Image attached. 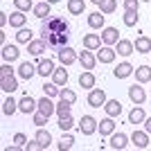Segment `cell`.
Masks as SVG:
<instances>
[{"instance_id": "obj_1", "label": "cell", "mask_w": 151, "mask_h": 151, "mask_svg": "<svg viewBox=\"0 0 151 151\" xmlns=\"http://www.w3.org/2000/svg\"><path fill=\"white\" fill-rule=\"evenodd\" d=\"M41 38H43L47 47L52 50H61L68 45L70 38V25L63 18H45L41 25Z\"/></svg>"}, {"instance_id": "obj_2", "label": "cell", "mask_w": 151, "mask_h": 151, "mask_svg": "<svg viewBox=\"0 0 151 151\" xmlns=\"http://www.w3.org/2000/svg\"><path fill=\"white\" fill-rule=\"evenodd\" d=\"M57 59L61 65H72L75 61H79V54H77V50H72L70 45H65V47H61V50H57Z\"/></svg>"}, {"instance_id": "obj_3", "label": "cell", "mask_w": 151, "mask_h": 151, "mask_svg": "<svg viewBox=\"0 0 151 151\" xmlns=\"http://www.w3.org/2000/svg\"><path fill=\"white\" fill-rule=\"evenodd\" d=\"M97 129H99V122L95 120L93 115H83V117H81V122H79V131H81L83 135H93Z\"/></svg>"}, {"instance_id": "obj_4", "label": "cell", "mask_w": 151, "mask_h": 151, "mask_svg": "<svg viewBox=\"0 0 151 151\" xmlns=\"http://www.w3.org/2000/svg\"><path fill=\"white\" fill-rule=\"evenodd\" d=\"M18 111L25 113V115H34L38 111V101L34 99V97H29V95H25V97L18 101Z\"/></svg>"}, {"instance_id": "obj_5", "label": "cell", "mask_w": 151, "mask_h": 151, "mask_svg": "<svg viewBox=\"0 0 151 151\" xmlns=\"http://www.w3.org/2000/svg\"><path fill=\"white\" fill-rule=\"evenodd\" d=\"M88 104L93 108H99V106L104 108V104H106V93H104L101 88H93L88 93Z\"/></svg>"}, {"instance_id": "obj_6", "label": "cell", "mask_w": 151, "mask_h": 151, "mask_svg": "<svg viewBox=\"0 0 151 151\" xmlns=\"http://www.w3.org/2000/svg\"><path fill=\"white\" fill-rule=\"evenodd\" d=\"M115 57H117V52H115L111 45H101L99 50H97V61L99 63H113Z\"/></svg>"}, {"instance_id": "obj_7", "label": "cell", "mask_w": 151, "mask_h": 151, "mask_svg": "<svg viewBox=\"0 0 151 151\" xmlns=\"http://www.w3.org/2000/svg\"><path fill=\"white\" fill-rule=\"evenodd\" d=\"M117 41H120V32L115 29V27H104V32H101V43L104 45H117Z\"/></svg>"}, {"instance_id": "obj_8", "label": "cell", "mask_w": 151, "mask_h": 151, "mask_svg": "<svg viewBox=\"0 0 151 151\" xmlns=\"http://www.w3.org/2000/svg\"><path fill=\"white\" fill-rule=\"evenodd\" d=\"M79 61H81L83 70H95V65H97V54H93V50H86L79 54Z\"/></svg>"}, {"instance_id": "obj_9", "label": "cell", "mask_w": 151, "mask_h": 151, "mask_svg": "<svg viewBox=\"0 0 151 151\" xmlns=\"http://www.w3.org/2000/svg\"><path fill=\"white\" fill-rule=\"evenodd\" d=\"M36 70H38L41 77H52V72H54V61H52V59H38Z\"/></svg>"}, {"instance_id": "obj_10", "label": "cell", "mask_w": 151, "mask_h": 151, "mask_svg": "<svg viewBox=\"0 0 151 151\" xmlns=\"http://www.w3.org/2000/svg\"><path fill=\"white\" fill-rule=\"evenodd\" d=\"M115 52H117L120 57H131L133 52H135V45H133L131 41H126V38H120L117 45H115Z\"/></svg>"}, {"instance_id": "obj_11", "label": "cell", "mask_w": 151, "mask_h": 151, "mask_svg": "<svg viewBox=\"0 0 151 151\" xmlns=\"http://www.w3.org/2000/svg\"><path fill=\"white\" fill-rule=\"evenodd\" d=\"M129 99L133 101V104H142V101L147 99V95H145V88H142V83H133L131 88H129Z\"/></svg>"}, {"instance_id": "obj_12", "label": "cell", "mask_w": 151, "mask_h": 151, "mask_svg": "<svg viewBox=\"0 0 151 151\" xmlns=\"http://www.w3.org/2000/svg\"><path fill=\"white\" fill-rule=\"evenodd\" d=\"M36 72H38V70L34 68V63H29V61H23L18 65V77H20V79H25V81H29Z\"/></svg>"}, {"instance_id": "obj_13", "label": "cell", "mask_w": 151, "mask_h": 151, "mask_svg": "<svg viewBox=\"0 0 151 151\" xmlns=\"http://www.w3.org/2000/svg\"><path fill=\"white\" fill-rule=\"evenodd\" d=\"M131 142L138 147V149H147V147H149V133L147 131H133L131 133Z\"/></svg>"}, {"instance_id": "obj_14", "label": "cell", "mask_w": 151, "mask_h": 151, "mask_svg": "<svg viewBox=\"0 0 151 151\" xmlns=\"http://www.w3.org/2000/svg\"><path fill=\"white\" fill-rule=\"evenodd\" d=\"M0 90H5L7 95H12L14 90H18V81H16V77H14V75L0 77Z\"/></svg>"}, {"instance_id": "obj_15", "label": "cell", "mask_w": 151, "mask_h": 151, "mask_svg": "<svg viewBox=\"0 0 151 151\" xmlns=\"http://www.w3.org/2000/svg\"><path fill=\"white\" fill-rule=\"evenodd\" d=\"M25 23H27V14H25V12L16 9L14 14H9V25H12V27L20 29V27H25Z\"/></svg>"}, {"instance_id": "obj_16", "label": "cell", "mask_w": 151, "mask_h": 151, "mask_svg": "<svg viewBox=\"0 0 151 151\" xmlns=\"http://www.w3.org/2000/svg\"><path fill=\"white\" fill-rule=\"evenodd\" d=\"M133 72H135V68H133L129 61H124V63H120L117 68L113 70V75H115V79H126V77H131Z\"/></svg>"}, {"instance_id": "obj_17", "label": "cell", "mask_w": 151, "mask_h": 151, "mask_svg": "<svg viewBox=\"0 0 151 151\" xmlns=\"http://www.w3.org/2000/svg\"><path fill=\"white\" fill-rule=\"evenodd\" d=\"M38 111L45 113V115H54V113H57V104H52V97L45 95V97L38 99Z\"/></svg>"}, {"instance_id": "obj_18", "label": "cell", "mask_w": 151, "mask_h": 151, "mask_svg": "<svg viewBox=\"0 0 151 151\" xmlns=\"http://www.w3.org/2000/svg\"><path fill=\"white\" fill-rule=\"evenodd\" d=\"M145 120H147V115H145V111H142V106L135 104V106L131 108V113H129V124H142Z\"/></svg>"}, {"instance_id": "obj_19", "label": "cell", "mask_w": 151, "mask_h": 151, "mask_svg": "<svg viewBox=\"0 0 151 151\" xmlns=\"http://www.w3.org/2000/svg\"><path fill=\"white\" fill-rule=\"evenodd\" d=\"M126 145H129L126 133H113V135H111V142H108L111 149H126Z\"/></svg>"}, {"instance_id": "obj_20", "label": "cell", "mask_w": 151, "mask_h": 151, "mask_svg": "<svg viewBox=\"0 0 151 151\" xmlns=\"http://www.w3.org/2000/svg\"><path fill=\"white\" fill-rule=\"evenodd\" d=\"M83 47L97 52L101 47V36H99V34H86V36H83Z\"/></svg>"}, {"instance_id": "obj_21", "label": "cell", "mask_w": 151, "mask_h": 151, "mask_svg": "<svg viewBox=\"0 0 151 151\" xmlns=\"http://www.w3.org/2000/svg\"><path fill=\"white\" fill-rule=\"evenodd\" d=\"M95 75H93V70H86V72H81L79 75V86L81 88H86V90H93L95 88Z\"/></svg>"}, {"instance_id": "obj_22", "label": "cell", "mask_w": 151, "mask_h": 151, "mask_svg": "<svg viewBox=\"0 0 151 151\" xmlns=\"http://www.w3.org/2000/svg\"><path fill=\"white\" fill-rule=\"evenodd\" d=\"M104 111H106L108 117H117V115H122V104H120L117 99H106Z\"/></svg>"}, {"instance_id": "obj_23", "label": "cell", "mask_w": 151, "mask_h": 151, "mask_svg": "<svg viewBox=\"0 0 151 151\" xmlns=\"http://www.w3.org/2000/svg\"><path fill=\"white\" fill-rule=\"evenodd\" d=\"M50 2H47V0H43V2H38V5H34V9H32V12H34V16H36V18H41V20H45V18H50Z\"/></svg>"}, {"instance_id": "obj_24", "label": "cell", "mask_w": 151, "mask_h": 151, "mask_svg": "<svg viewBox=\"0 0 151 151\" xmlns=\"http://www.w3.org/2000/svg\"><path fill=\"white\" fill-rule=\"evenodd\" d=\"M133 45H135V52H138V54H149L151 52V38L149 36H138Z\"/></svg>"}, {"instance_id": "obj_25", "label": "cell", "mask_w": 151, "mask_h": 151, "mask_svg": "<svg viewBox=\"0 0 151 151\" xmlns=\"http://www.w3.org/2000/svg\"><path fill=\"white\" fill-rule=\"evenodd\" d=\"M45 50H47V43H45L43 38H41V41H32V43H27V52H29L32 57H41Z\"/></svg>"}, {"instance_id": "obj_26", "label": "cell", "mask_w": 151, "mask_h": 151, "mask_svg": "<svg viewBox=\"0 0 151 151\" xmlns=\"http://www.w3.org/2000/svg\"><path fill=\"white\" fill-rule=\"evenodd\" d=\"M52 81L57 83V86H65L68 83V70H65V65H61V68H54V72H52Z\"/></svg>"}, {"instance_id": "obj_27", "label": "cell", "mask_w": 151, "mask_h": 151, "mask_svg": "<svg viewBox=\"0 0 151 151\" xmlns=\"http://www.w3.org/2000/svg\"><path fill=\"white\" fill-rule=\"evenodd\" d=\"M115 133V122L113 117H106V120L99 122V135L101 138H108V135H113Z\"/></svg>"}, {"instance_id": "obj_28", "label": "cell", "mask_w": 151, "mask_h": 151, "mask_svg": "<svg viewBox=\"0 0 151 151\" xmlns=\"http://www.w3.org/2000/svg\"><path fill=\"white\" fill-rule=\"evenodd\" d=\"M20 57V52H18V47L16 45H2V59L5 61H16V59Z\"/></svg>"}, {"instance_id": "obj_29", "label": "cell", "mask_w": 151, "mask_h": 151, "mask_svg": "<svg viewBox=\"0 0 151 151\" xmlns=\"http://www.w3.org/2000/svg\"><path fill=\"white\" fill-rule=\"evenodd\" d=\"M68 12L72 16H81L86 12V2L83 0H68Z\"/></svg>"}, {"instance_id": "obj_30", "label": "cell", "mask_w": 151, "mask_h": 151, "mask_svg": "<svg viewBox=\"0 0 151 151\" xmlns=\"http://www.w3.org/2000/svg\"><path fill=\"white\" fill-rule=\"evenodd\" d=\"M88 25L93 29H104V14L101 12H93L88 16Z\"/></svg>"}, {"instance_id": "obj_31", "label": "cell", "mask_w": 151, "mask_h": 151, "mask_svg": "<svg viewBox=\"0 0 151 151\" xmlns=\"http://www.w3.org/2000/svg\"><path fill=\"white\" fill-rule=\"evenodd\" d=\"M135 79H138V83L151 81V68H149V65H140V68H135Z\"/></svg>"}, {"instance_id": "obj_32", "label": "cell", "mask_w": 151, "mask_h": 151, "mask_svg": "<svg viewBox=\"0 0 151 151\" xmlns=\"http://www.w3.org/2000/svg\"><path fill=\"white\" fill-rule=\"evenodd\" d=\"M16 111H18V101H16V99L12 97V95H9V97L5 99V104H2V113L12 117V115L16 113Z\"/></svg>"}, {"instance_id": "obj_33", "label": "cell", "mask_w": 151, "mask_h": 151, "mask_svg": "<svg viewBox=\"0 0 151 151\" xmlns=\"http://www.w3.org/2000/svg\"><path fill=\"white\" fill-rule=\"evenodd\" d=\"M36 140L41 142V147H43V149H47V147L52 145V135H50V131H45V129H41V126H38V131H36Z\"/></svg>"}, {"instance_id": "obj_34", "label": "cell", "mask_w": 151, "mask_h": 151, "mask_svg": "<svg viewBox=\"0 0 151 151\" xmlns=\"http://www.w3.org/2000/svg\"><path fill=\"white\" fill-rule=\"evenodd\" d=\"M97 7H99L101 14H113L115 9H117V0H101Z\"/></svg>"}, {"instance_id": "obj_35", "label": "cell", "mask_w": 151, "mask_h": 151, "mask_svg": "<svg viewBox=\"0 0 151 151\" xmlns=\"http://www.w3.org/2000/svg\"><path fill=\"white\" fill-rule=\"evenodd\" d=\"M122 20H124L126 27H135V25H138V20H140V16H138V12H124Z\"/></svg>"}, {"instance_id": "obj_36", "label": "cell", "mask_w": 151, "mask_h": 151, "mask_svg": "<svg viewBox=\"0 0 151 151\" xmlns=\"http://www.w3.org/2000/svg\"><path fill=\"white\" fill-rule=\"evenodd\" d=\"M16 41H18V43H32V29L29 27H20L18 29V34H16Z\"/></svg>"}, {"instance_id": "obj_37", "label": "cell", "mask_w": 151, "mask_h": 151, "mask_svg": "<svg viewBox=\"0 0 151 151\" xmlns=\"http://www.w3.org/2000/svg\"><path fill=\"white\" fill-rule=\"evenodd\" d=\"M70 111H72V104H70V101H65V99H59V104H57V115H59V117L70 115Z\"/></svg>"}, {"instance_id": "obj_38", "label": "cell", "mask_w": 151, "mask_h": 151, "mask_svg": "<svg viewBox=\"0 0 151 151\" xmlns=\"http://www.w3.org/2000/svg\"><path fill=\"white\" fill-rule=\"evenodd\" d=\"M43 93L47 95V97H59L61 95V86H57V83H43Z\"/></svg>"}, {"instance_id": "obj_39", "label": "cell", "mask_w": 151, "mask_h": 151, "mask_svg": "<svg viewBox=\"0 0 151 151\" xmlns=\"http://www.w3.org/2000/svg\"><path fill=\"white\" fill-rule=\"evenodd\" d=\"M72 147H75V138L65 133L61 138V142H59V151H68V149H72Z\"/></svg>"}, {"instance_id": "obj_40", "label": "cell", "mask_w": 151, "mask_h": 151, "mask_svg": "<svg viewBox=\"0 0 151 151\" xmlns=\"http://www.w3.org/2000/svg\"><path fill=\"white\" fill-rule=\"evenodd\" d=\"M75 126V120H72V115H65V117H59V129L61 131H70Z\"/></svg>"}, {"instance_id": "obj_41", "label": "cell", "mask_w": 151, "mask_h": 151, "mask_svg": "<svg viewBox=\"0 0 151 151\" xmlns=\"http://www.w3.org/2000/svg\"><path fill=\"white\" fill-rule=\"evenodd\" d=\"M59 99H65V101H70V104H75V101H77V95L72 93L70 88H65V86H63V88H61V95H59Z\"/></svg>"}, {"instance_id": "obj_42", "label": "cell", "mask_w": 151, "mask_h": 151, "mask_svg": "<svg viewBox=\"0 0 151 151\" xmlns=\"http://www.w3.org/2000/svg\"><path fill=\"white\" fill-rule=\"evenodd\" d=\"M14 7L16 9H20V12H29V9H34V5H32V0H14Z\"/></svg>"}, {"instance_id": "obj_43", "label": "cell", "mask_w": 151, "mask_h": 151, "mask_svg": "<svg viewBox=\"0 0 151 151\" xmlns=\"http://www.w3.org/2000/svg\"><path fill=\"white\" fill-rule=\"evenodd\" d=\"M47 120H50V115L41 113V111H36V113H34V124H36V126H43V124H47Z\"/></svg>"}, {"instance_id": "obj_44", "label": "cell", "mask_w": 151, "mask_h": 151, "mask_svg": "<svg viewBox=\"0 0 151 151\" xmlns=\"http://www.w3.org/2000/svg\"><path fill=\"white\" fill-rule=\"evenodd\" d=\"M140 0H124V12H138Z\"/></svg>"}, {"instance_id": "obj_45", "label": "cell", "mask_w": 151, "mask_h": 151, "mask_svg": "<svg viewBox=\"0 0 151 151\" xmlns=\"http://www.w3.org/2000/svg\"><path fill=\"white\" fill-rule=\"evenodd\" d=\"M9 75H14V68H12L9 61H5L2 65H0V77H9Z\"/></svg>"}, {"instance_id": "obj_46", "label": "cell", "mask_w": 151, "mask_h": 151, "mask_svg": "<svg viewBox=\"0 0 151 151\" xmlns=\"http://www.w3.org/2000/svg\"><path fill=\"white\" fill-rule=\"evenodd\" d=\"M14 145L25 147L27 145V135H25V133H16V135H14Z\"/></svg>"}, {"instance_id": "obj_47", "label": "cell", "mask_w": 151, "mask_h": 151, "mask_svg": "<svg viewBox=\"0 0 151 151\" xmlns=\"http://www.w3.org/2000/svg\"><path fill=\"white\" fill-rule=\"evenodd\" d=\"M25 149H27V151H38V149H43V147H41V142H38V140H34V142H27Z\"/></svg>"}, {"instance_id": "obj_48", "label": "cell", "mask_w": 151, "mask_h": 151, "mask_svg": "<svg viewBox=\"0 0 151 151\" xmlns=\"http://www.w3.org/2000/svg\"><path fill=\"white\" fill-rule=\"evenodd\" d=\"M7 20H9V18H7V14H5V12H0V25L5 27V25H7Z\"/></svg>"}, {"instance_id": "obj_49", "label": "cell", "mask_w": 151, "mask_h": 151, "mask_svg": "<svg viewBox=\"0 0 151 151\" xmlns=\"http://www.w3.org/2000/svg\"><path fill=\"white\" fill-rule=\"evenodd\" d=\"M145 131L151 133V117H147V120H145Z\"/></svg>"}, {"instance_id": "obj_50", "label": "cell", "mask_w": 151, "mask_h": 151, "mask_svg": "<svg viewBox=\"0 0 151 151\" xmlns=\"http://www.w3.org/2000/svg\"><path fill=\"white\" fill-rule=\"evenodd\" d=\"M47 2H50V5H57V2H59V0H47Z\"/></svg>"}, {"instance_id": "obj_51", "label": "cell", "mask_w": 151, "mask_h": 151, "mask_svg": "<svg viewBox=\"0 0 151 151\" xmlns=\"http://www.w3.org/2000/svg\"><path fill=\"white\" fill-rule=\"evenodd\" d=\"M90 2H93V5H99V2H101V0H90Z\"/></svg>"}, {"instance_id": "obj_52", "label": "cell", "mask_w": 151, "mask_h": 151, "mask_svg": "<svg viewBox=\"0 0 151 151\" xmlns=\"http://www.w3.org/2000/svg\"><path fill=\"white\" fill-rule=\"evenodd\" d=\"M140 2H149V0H140Z\"/></svg>"}, {"instance_id": "obj_53", "label": "cell", "mask_w": 151, "mask_h": 151, "mask_svg": "<svg viewBox=\"0 0 151 151\" xmlns=\"http://www.w3.org/2000/svg\"><path fill=\"white\" fill-rule=\"evenodd\" d=\"M149 101H151V99H149Z\"/></svg>"}]
</instances>
